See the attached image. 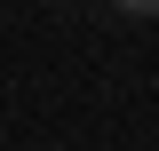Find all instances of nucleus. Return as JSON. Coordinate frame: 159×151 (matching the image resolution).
Here are the masks:
<instances>
[{"mask_svg":"<svg viewBox=\"0 0 159 151\" xmlns=\"http://www.w3.org/2000/svg\"><path fill=\"white\" fill-rule=\"evenodd\" d=\"M111 8H127V16H159V0H111Z\"/></svg>","mask_w":159,"mask_h":151,"instance_id":"1","label":"nucleus"}]
</instances>
